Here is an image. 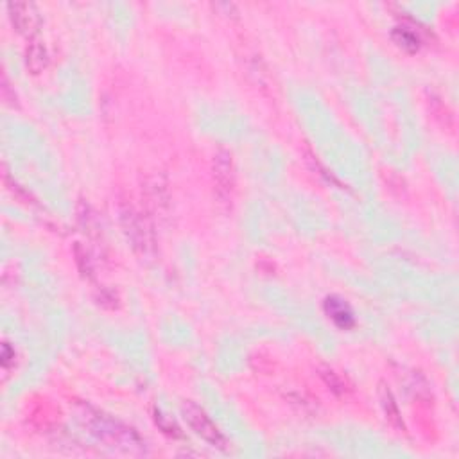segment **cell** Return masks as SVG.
<instances>
[{
  "label": "cell",
  "instance_id": "obj_11",
  "mask_svg": "<svg viewBox=\"0 0 459 459\" xmlns=\"http://www.w3.org/2000/svg\"><path fill=\"white\" fill-rule=\"evenodd\" d=\"M393 38L395 42L398 43L400 47H404L405 50H409V52H414V50H418V36L414 35V33H411L407 28H397L393 33Z\"/></svg>",
  "mask_w": 459,
  "mask_h": 459
},
{
  "label": "cell",
  "instance_id": "obj_13",
  "mask_svg": "<svg viewBox=\"0 0 459 459\" xmlns=\"http://www.w3.org/2000/svg\"><path fill=\"white\" fill-rule=\"evenodd\" d=\"M76 262H78L79 269H81V273L85 274V277H92L93 269H92V264H90L88 260V255H86V251H81V248H76Z\"/></svg>",
  "mask_w": 459,
  "mask_h": 459
},
{
  "label": "cell",
  "instance_id": "obj_8",
  "mask_svg": "<svg viewBox=\"0 0 459 459\" xmlns=\"http://www.w3.org/2000/svg\"><path fill=\"white\" fill-rule=\"evenodd\" d=\"M318 375H320V378L323 380L325 386L332 391L334 395H339L341 397V395H347L351 391L350 382H348L343 375L337 373L334 368L321 364V366H318Z\"/></svg>",
  "mask_w": 459,
  "mask_h": 459
},
{
  "label": "cell",
  "instance_id": "obj_7",
  "mask_svg": "<svg viewBox=\"0 0 459 459\" xmlns=\"http://www.w3.org/2000/svg\"><path fill=\"white\" fill-rule=\"evenodd\" d=\"M325 313L328 314V318L341 328H350L354 327V314H351V309L344 303L343 300H337V298H327L325 301Z\"/></svg>",
  "mask_w": 459,
  "mask_h": 459
},
{
  "label": "cell",
  "instance_id": "obj_4",
  "mask_svg": "<svg viewBox=\"0 0 459 459\" xmlns=\"http://www.w3.org/2000/svg\"><path fill=\"white\" fill-rule=\"evenodd\" d=\"M212 176L217 197L223 203H230L233 197V189H236V165H233V156L230 151L219 149L214 155Z\"/></svg>",
  "mask_w": 459,
  "mask_h": 459
},
{
  "label": "cell",
  "instance_id": "obj_14",
  "mask_svg": "<svg viewBox=\"0 0 459 459\" xmlns=\"http://www.w3.org/2000/svg\"><path fill=\"white\" fill-rule=\"evenodd\" d=\"M11 359H15V350H11V347H9L8 343H4V347H2V359H0L4 371L8 370L9 364H11Z\"/></svg>",
  "mask_w": 459,
  "mask_h": 459
},
{
  "label": "cell",
  "instance_id": "obj_5",
  "mask_svg": "<svg viewBox=\"0 0 459 459\" xmlns=\"http://www.w3.org/2000/svg\"><path fill=\"white\" fill-rule=\"evenodd\" d=\"M9 18L16 31L23 36H33L40 28L38 11L33 4L28 2H9L8 4Z\"/></svg>",
  "mask_w": 459,
  "mask_h": 459
},
{
  "label": "cell",
  "instance_id": "obj_2",
  "mask_svg": "<svg viewBox=\"0 0 459 459\" xmlns=\"http://www.w3.org/2000/svg\"><path fill=\"white\" fill-rule=\"evenodd\" d=\"M120 224L127 240L140 257H153L156 251L155 230L151 221L133 205L120 207Z\"/></svg>",
  "mask_w": 459,
  "mask_h": 459
},
{
  "label": "cell",
  "instance_id": "obj_10",
  "mask_svg": "<svg viewBox=\"0 0 459 459\" xmlns=\"http://www.w3.org/2000/svg\"><path fill=\"white\" fill-rule=\"evenodd\" d=\"M431 112L434 119L443 124L445 129H452V127H454V115H452V112L448 110V106L443 105L440 99L431 100Z\"/></svg>",
  "mask_w": 459,
  "mask_h": 459
},
{
  "label": "cell",
  "instance_id": "obj_12",
  "mask_svg": "<svg viewBox=\"0 0 459 459\" xmlns=\"http://www.w3.org/2000/svg\"><path fill=\"white\" fill-rule=\"evenodd\" d=\"M155 422H156V425H158V427L165 432V434H169V436H173V438L180 436V431H178V427L174 425V422L167 420V418L163 417L160 411H155Z\"/></svg>",
  "mask_w": 459,
  "mask_h": 459
},
{
  "label": "cell",
  "instance_id": "obj_3",
  "mask_svg": "<svg viewBox=\"0 0 459 459\" xmlns=\"http://www.w3.org/2000/svg\"><path fill=\"white\" fill-rule=\"evenodd\" d=\"M182 414L187 424H189V427L196 432L201 440H205L207 443L214 445L217 448L226 447V440L217 429V425L210 420L209 414L201 409L199 405H196L194 402H183Z\"/></svg>",
  "mask_w": 459,
  "mask_h": 459
},
{
  "label": "cell",
  "instance_id": "obj_9",
  "mask_svg": "<svg viewBox=\"0 0 459 459\" xmlns=\"http://www.w3.org/2000/svg\"><path fill=\"white\" fill-rule=\"evenodd\" d=\"M47 63H49V54H47L45 45L40 42H33L25 49V66L33 74H40L42 70H45Z\"/></svg>",
  "mask_w": 459,
  "mask_h": 459
},
{
  "label": "cell",
  "instance_id": "obj_1",
  "mask_svg": "<svg viewBox=\"0 0 459 459\" xmlns=\"http://www.w3.org/2000/svg\"><path fill=\"white\" fill-rule=\"evenodd\" d=\"M83 418H85V424L88 425L93 436L108 443L110 447H120L124 451L142 447V440H140L139 434L132 427L124 425L122 422L113 420V418L92 409H86L83 413Z\"/></svg>",
  "mask_w": 459,
  "mask_h": 459
},
{
  "label": "cell",
  "instance_id": "obj_6",
  "mask_svg": "<svg viewBox=\"0 0 459 459\" xmlns=\"http://www.w3.org/2000/svg\"><path fill=\"white\" fill-rule=\"evenodd\" d=\"M378 400H380L382 411L386 414L388 422H390L395 429H398V431H405L404 420H402L400 417V409H398L397 402H395L393 393H391V390L384 382L378 384Z\"/></svg>",
  "mask_w": 459,
  "mask_h": 459
}]
</instances>
